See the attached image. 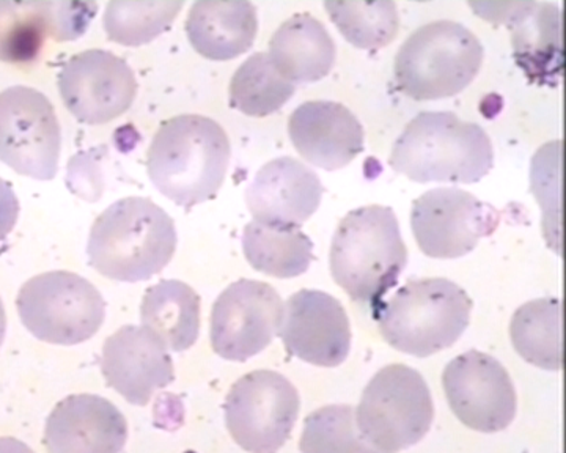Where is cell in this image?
<instances>
[{
	"label": "cell",
	"mask_w": 566,
	"mask_h": 453,
	"mask_svg": "<svg viewBox=\"0 0 566 453\" xmlns=\"http://www.w3.org/2000/svg\"><path fill=\"white\" fill-rule=\"evenodd\" d=\"M128 440V422L104 397L77 393L51 411L44 429L48 453H120Z\"/></svg>",
	"instance_id": "19"
},
{
	"label": "cell",
	"mask_w": 566,
	"mask_h": 453,
	"mask_svg": "<svg viewBox=\"0 0 566 453\" xmlns=\"http://www.w3.org/2000/svg\"><path fill=\"white\" fill-rule=\"evenodd\" d=\"M259 32L256 9L251 2L200 0L186 20V33L193 50L210 61L226 62L251 50Z\"/></svg>",
	"instance_id": "22"
},
{
	"label": "cell",
	"mask_w": 566,
	"mask_h": 453,
	"mask_svg": "<svg viewBox=\"0 0 566 453\" xmlns=\"http://www.w3.org/2000/svg\"><path fill=\"white\" fill-rule=\"evenodd\" d=\"M510 337L517 355L545 370H560L562 304L558 299L543 298L524 304L513 315Z\"/></svg>",
	"instance_id": "26"
},
{
	"label": "cell",
	"mask_w": 566,
	"mask_h": 453,
	"mask_svg": "<svg viewBox=\"0 0 566 453\" xmlns=\"http://www.w3.org/2000/svg\"><path fill=\"white\" fill-rule=\"evenodd\" d=\"M96 3L0 0V61H36L48 40L71 42L87 31Z\"/></svg>",
	"instance_id": "17"
},
{
	"label": "cell",
	"mask_w": 566,
	"mask_h": 453,
	"mask_svg": "<svg viewBox=\"0 0 566 453\" xmlns=\"http://www.w3.org/2000/svg\"><path fill=\"white\" fill-rule=\"evenodd\" d=\"M499 222L494 207L463 189H431L412 203V233L431 259L464 257L482 238L493 235Z\"/></svg>",
	"instance_id": "11"
},
{
	"label": "cell",
	"mask_w": 566,
	"mask_h": 453,
	"mask_svg": "<svg viewBox=\"0 0 566 453\" xmlns=\"http://www.w3.org/2000/svg\"><path fill=\"white\" fill-rule=\"evenodd\" d=\"M442 386L450 410L468 429L497 433L515 421V386L486 352L471 350L447 364Z\"/></svg>",
	"instance_id": "13"
},
{
	"label": "cell",
	"mask_w": 566,
	"mask_h": 453,
	"mask_svg": "<svg viewBox=\"0 0 566 453\" xmlns=\"http://www.w3.org/2000/svg\"><path fill=\"white\" fill-rule=\"evenodd\" d=\"M7 333V314L6 307H3L2 298H0V347H2L3 339H6Z\"/></svg>",
	"instance_id": "34"
},
{
	"label": "cell",
	"mask_w": 566,
	"mask_h": 453,
	"mask_svg": "<svg viewBox=\"0 0 566 453\" xmlns=\"http://www.w3.org/2000/svg\"><path fill=\"white\" fill-rule=\"evenodd\" d=\"M282 318L283 301L273 285L241 278L223 289L212 306V350L227 361H248L273 341Z\"/></svg>",
	"instance_id": "12"
},
{
	"label": "cell",
	"mask_w": 566,
	"mask_h": 453,
	"mask_svg": "<svg viewBox=\"0 0 566 453\" xmlns=\"http://www.w3.org/2000/svg\"><path fill=\"white\" fill-rule=\"evenodd\" d=\"M268 55L286 81L311 84L324 80L334 69L337 48L322 21L300 13L274 32Z\"/></svg>",
	"instance_id": "23"
},
{
	"label": "cell",
	"mask_w": 566,
	"mask_h": 453,
	"mask_svg": "<svg viewBox=\"0 0 566 453\" xmlns=\"http://www.w3.org/2000/svg\"><path fill=\"white\" fill-rule=\"evenodd\" d=\"M434 418L433 399L422 375L403 364L378 371L360 397L357 426L365 440L397 453L423 440Z\"/></svg>",
	"instance_id": "8"
},
{
	"label": "cell",
	"mask_w": 566,
	"mask_h": 453,
	"mask_svg": "<svg viewBox=\"0 0 566 453\" xmlns=\"http://www.w3.org/2000/svg\"><path fill=\"white\" fill-rule=\"evenodd\" d=\"M475 14L505 22L513 55L532 83L556 87L564 72L562 11L549 2L471 3Z\"/></svg>",
	"instance_id": "15"
},
{
	"label": "cell",
	"mask_w": 566,
	"mask_h": 453,
	"mask_svg": "<svg viewBox=\"0 0 566 453\" xmlns=\"http://www.w3.org/2000/svg\"><path fill=\"white\" fill-rule=\"evenodd\" d=\"M296 92L274 69L270 55L256 52L234 72L230 83V104L249 117H268L281 110Z\"/></svg>",
	"instance_id": "27"
},
{
	"label": "cell",
	"mask_w": 566,
	"mask_h": 453,
	"mask_svg": "<svg viewBox=\"0 0 566 453\" xmlns=\"http://www.w3.org/2000/svg\"><path fill=\"white\" fill-rule=\"evenodd\" d=\"M318 176L292 156H282L256 172L245 203L260 224L297 227L314 217L323 199Z\"/></svg>",
	"instance_id": "20"
},
{
	"label": "cell",
	"mask_w": 566,
	"mask_h": 453,
	"mask_svg": "<svg viewBox=\"0 0 566 453\" xmlns=\"http://www.w3.org/2000/svg\"><path fill=\"white\" fill-rule=\"evenodd\" d=\"M300 407L289 378L273 370L251 371L227 396V430L245 452L277 453L293 432Z\"/></svg>",
	"instance_id": "9"
},
{
	"label": "cell",
	"mask_w": 566,
	"mask_h": 453,
	"mask_svg": "<svg viewBox=\"0 0 566 453\" xmlns=\"http://www.w3.org/2000/svg\"><path fill=\"white\" fill-rule=\"evenodd\" d=\"M62 128L46 95L36 88L0 93V161L20 176L50 181L57 176Z\"/></svg>",
	"instance_id": "10"
},
{
	"label": "cell",
	"mask_w": 566,
	"mask_h": 453,
	"mask_svg": "<svg viewBox=\"0 0 566 453\" xmlns=\"http://www.w3.org/2000/svg\"><path fill=\"white\" fill-rule=\"evenodd\" d=\"M472 299L449 278L411 281L375 312L382 339L405 355L428 358L452 347L471 322Z\"/></svg>",
	"instance_id": "5"
},
{
	"label": "cell",
	"mask_w": 566,
	"mask_h": 453,
	"mask_svg": "<svg viewBox=\"0 0 566 453\" xmlns=\"http://www.w3.org/2000/svg\"><path fill=\"white\" fill-rule=\"evenodd\" d=\"M102 371L107 384L126 402L145 407L158 389L175 381L172 358L144 326H123L104 341Z\"/></svg>",
	"instance_id": "18"
},
{
	"label": "cell",
	"mask_w": 566,
	"mask_h": 453,
	"mask_svg": "<svg viewBox=\"0 0 566 453\" xmlns=\"http://www.w3.org/2000/svg\"><path fill=\"white\" fill-rule=\"evenodd\" d=\"M17 309L32 336L65 347L92 339L106 317L98 288L70 271H50L25 282Z\"/></svg>",
	"instance_id": "7"
},
{
	"label": "cell",
	"mask_w": 566,
	"mask_h": 453,
	"mask_svg": "<svg viewBox=\"0 0 566 453\" xmlns=\"http://www.w3.org/2000/svg\"><path fill=\"white\" fill-rule=\"evenodd\" d=\"M20 217V202L13 188L0 178V241L10 235Z\"/></svg>",
	"instance_id": "32"
},
{
	"label": "cell",
	"mask_w": 566,
	"mask_h": 453,
	"mask_svg": "<svg viewBox=\"0 0 566 453\" xmlns=\"http://www.w3.org/2000/svg\"><path fill=\"white\" fill-rule=\"evenodd\" d=\"M562 140L543 145L532 161V192L542 207L543 230L549 246L560 255Z\"/></svg>",
	"instance_id": "31"
},
{
	"label": "cell",
	"mask_w": 566,
	"mask_h": 453,
	"mask_svg": "<svg viewBox=\"0 0 566 453\" xmlns=\"http://www.w3.org/2000/svg\"><path fill=\"white\" fill-rule=\"evenodd\" d=\"M279 336L289 355L318 367H338L352 350V326L340 301L301 289L283 306Z\"/></svg>",
	"instance_id": "16"
},
{
	"label": "cell",
	"mask_w": 566,
	"mask_h": 453,
	"mask_svg": "<svg viewBox=\"0 0 566 453\" xmlns=\"http://www.w3.org/2000/svg\"><path fill=\"white\" fill-rule=\"evenodd\" d=\"M140 319L167 350H189L199 339L200 296L185 282L161 281L145 293Z\"/></svg>",
	"instance_id": "24"
},
{
	"label": "cell",
	"mask_w": 566,
	"mask_h": 453,
	"mask_svg": "<svg viewBox=\"0 0 566 453\" xmlns=\"http://www.w3.org/2000/svg\"><path fill=\"white\" fill-rule=\"evenodd\" d=\"M59 93L66 109L85 125H104L133 106L137 81L132 66L104 50H88L62 66Z\"/></svg>",
	"instance_id": "14"
},
{
	"label": "cell",
	"mask_w": 566,
	"mask_h": 453,
	"mask_svg": "<svg viewBox=\"0 0 566 453\" xmlns=\"http://www.w3.org/2000/svg\"><path fill=\"white\" fill-rule=\"evenodd\" d=\"M389 165L417 183H479L493 169V144L482 126L453 113H422L394 144Z\"/></svg>",
	"instance_id": "4"
},
{
	"label": "cell",
	"mask_w": 566,
	"mask_h": 453,
	"mask_svg": "<svg viewBox=\"0 0 566 453\" xmlns=\"http://www.w3.org/2000/svg\"><path fill=\"white\" fill-rule=\"evenodd\" d=\"M243 251L253 270L277 278L301 276L314 260V244L303 230L256 221L245 225Z\"/></svg>",
	"instance_id": "25"
},
{
	"label": "cell",
	"mask_w": 566,
	"mask_h": 453,
	"mask_svg": "<svg viewBox=\"0 0 566 453\" xmlns=\"http://www.w3.org/2000/svg\"><path fill=\"white\" fill-rule=\"evenodd\" d=\"M185 3L178 2H132L114 0L104 11V31L111 42L123 46H142L169 31Z\"/></svg>",
	"instance_id": "29"
},
{
	"label": "cell",
	"mask_w": 566,
	"mask_h": 453,
	"mask_svg": "<svg viewBox=\"0 0 566 453\" xmlns=\"http://www.w3.org/2000/svg\"><path fill=\"white\" fill-rule=\"evenodd\" d=\"M483 55L482 43L464 25L430 22L401 44L395 57V81L416 102L450 98L474 83Z\"/></svg>",
	"instance_id": "6"
},
{
	"label": "cell",
	"mask_w": 566,
	"mask_h": 453,
	"mask_svg": "<svg viewBox=\"0 0 566 453\" xmlns=\"http://www.w3.org/2000/svg\"><path fill=\"white\" fill-rule=\"evenodd\" d=\"M289 135L305 161L329 172L352 165L365 147L364 128L356 115L334 102L301 104L290 117Z\"/></svg>",
	"instance_id": "21"
},
{
	"label": "cell",
	"mask_w": 566,
	"mask_h": 453,
	"mask_svg": "<svg viewBox=\"0 0 566 453\" xmlns=\"http://www.w3.org/2000/svg\"><path fill=\"white\" fill-rule=\"evenodd\" d=\"M0 453H35L28 444L17 440V438H0Z\"/></svg>",
	"instance_id": "33"
},
{
	"label": "cell",
	"mask_w": 566,
	"mask_h": 453,
	"mask_svg": "<svg viewBox=\"0 0 566 453\" xmlns=\"http://www.w3.org/2000/svg\"><path fill=\"white\" fill-rule=\"evenodd\" d=\"M303 453H386L365 440L348 404H331L305 418L300 443Z\"/></svg>",
	"instance_id": "30"
},
{
	"label": "cell",
	"mask_w": 566,
	"mask_h": 453,
	"mask_svg": "<svg viewBox=\"0 0 566 453\" xmlns=\"http://www.w3.org/2000/svg\"><path fill=\"white\" fill-rule=\"evenodd\" d=\"M335 28L359 50H379L397 39L400 17L389 0L379 2H324Z\"/></svg>",
	"instance_id": "28"
},
{
	"label": "cell",
	"mask_w": 566,
	"mask_h": 453,
	"mask_svg": "<svg viewBox=\"0 0 566 453\" xmlns=\"http://www.w3.org/2000/svg\"><path fill=\"white\" fill-rule=\"evenodd\" d=\"M177 251L174 219L145 197L112 203L93 222L87 255L93 268L118 282L148 281Z\"/></svg>",
	"instance_id": "2"
},
{
	"label": "cell",
	"mask_w": 566,
	"mask_h": 453,
	"mask_svg": "<svg viewBox=\"0 0 566 453\" xmlns=\"http://www.w3.org/2000/svg\"><path fill=\"white\" fill-rule=\"evenodd\" d=\"M230 139L218 122L178 115L159 126L147 154V172L161 194L192 208L218 194L229 170Z\"/></svg>",
	"instance_id": "1"
},
{
	"label": "cell",
	"mask_w": 566,
	"mask_h": 453,
	"mask_svg": "<svg viewBox=\"0 0 566 453\" xmlns=\"http://www.w3.org/2000/svg\"><path fill=\"white\" fill-rule=\"evenodd\" d=\"M408 263V247L392 208L370 206L349 211L331 244V273L346 295L375 312L397 285Z\"/></svg>",
	"instance_id": "3"
}]
</instances>
